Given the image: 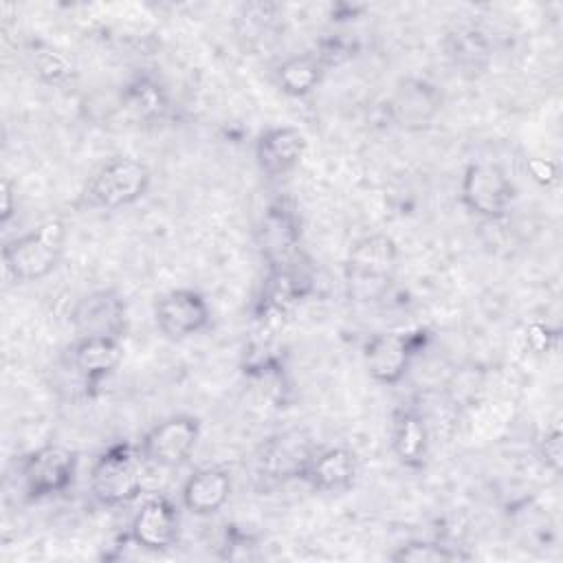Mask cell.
Returning a JSON list of instances; mask_svg holds the SVG:
<instances>
[{"mask_svg":"<svg viewBox=\"0 0 563 563\" xmlns=\"http://www.w3.org/2000/svg\"><path fill=\"white\" fill-rule=\"evenodd\" d=\"M398 255V244L387 233H372L356 240L343 266L350 299L358 303L383 299L396 277Z\"/></svg>","mask_w":563,"mask_h":563,"instance_id":"1","label":"cell"},{"mask_svg":"<svg viewBox=\"0 0 563 563\" xmlns=\"http://www.w3.org/2000/svg\"><path fill=\"white\" fill-rule=\"evenodd\" d=\"M66 238V222L53 218L4 242L2 264L7 277H11L18 284H31L48 277L64 257Z\"/></svg>","mask_w":563,"mask_h":563,"instance_id":"2","label":"cell"},{"mask_svg":"<svg viewBox=\"0 0 563 563\" xmlns=\"http://www.w3.org/2000/svg\"><path fill=\"white\" fill-rule=\"evenodd\" d=\"M145 466L141 451L132 442H114L103 449L88 471L92 497L101 506H125L143 495Z\"/></svg>","mask_w":563,"mask_h":563,"instance_id":"3","label":"cell"},{"mask_svg":"<svg viewBox=\"0 0 563 563\" xmlns=\"http://www.w3.org/2000/svg\"><path fill=\"white\" fill-rule=\"evenodd\" d=\"M152 185L150 167L134 156H112L88 180L84 198L92 209L119 211L139 202Z\"/></svg>","mask_w":563,"mask_h":563,"instance_id":"4","label":"cell"},{"mask_svg":"<svg viewBox=\"0 0 563 563\" xmlns=\"http://www.w3.org/2000/svg\"><path fill=\"white\" fill-rule=\"evenodd\" d=\"M431 332L385 330L372 334L363 345V363L372 380L378 385H398L411 369L413 358L429 345Z\"/></svg>","mask_w":563,"mask_h":563,"instance_id":"5","label":"cell"},{"mask_svg":"<svg viewBox=\"0 0 563 563\" xmlns=\"http://www.w3.org/2000/svg\"><path fill=\"white\" fill-rule=\"evenodd\" d=\"M79 457L64 444H42L18 462L24 497L29 501H42L66 493L77 475Z\"/></svg>","mask_w":563,"mask_h":563,"instance_id":"6","label":"cell"},{"mask_svg":"<svg viewBox=\"0 0 563 563\" xmlns=\"http://www.w3.org/2000/svg\"><path fill=\"white\" fill-rule=\"evenodd\" d=\"M515 200L517 187L499 165L488 161L466 165L460 180V202L468 213L484 220H504Z\"/></svg>","mask_w":563,"mask_h":563,"instance_id":"7","label":"cell"},{"mask_svg":"<svg viewBox=\"0 0 563 563\" xmlns=\"http://www.w3.org/2000/svg\"><path fill=\"white\" fill-rule=\"evenodd\" d=\"M202 435V422L194 413H174L152 424L139 440V451L150 466L178 468L196 451Z\"/></svg>","mask_w":563,"mask_h":563,"instance_id":"8","label":"cell"},{"mask_svg":"<svg viewBox=\"0 0 563 563\" xmlns=\"http://www.w3.org/2000/svg\"><path fill=\"white\" fill-rule=\"evenodd\" d=\"M442 90L424 77H405L385 101L387 119L407 132L427 130L442 112Z\"/></svg>","mask_w":563,"mask_h":563,"instance_id":"9","label":"cell"},{"mask_svg":"<svg viewBox=\"0 0 563 563\" xmlns=\"http://www.w3.org/2000/svg\"><path fill=\"white\" fill-rule=\"evenodd\" d=\"M154 323L169 341H185L211 325V308L202 292L194 288H174L154 303Z\"/></svg>","mask_w":563,"mask_h":563,"instance_id":"10","label":"cell"},{"mask_svg":"<svg viewBox=\"0 0 563 563\" xmlns=\"http://www.w3.org/2000/svg\"><path fill=\"white\" fill-rule=\"evenodd\" d=\"M319 449L303 429H288L271 435L257 451V473L271 482L301 479Z\"/></svg>","mask_w":563,"mask_h":563,"instance_id":"11","label":"cell"},{"mask_svg":"<svg viewBox=\"0 0 563 563\" xmlns=\"http://www.w3.org/2000/svg\"><path fill=\"white\" fill-rule=\"evenodd\" d=\"M70 325L77 336L123 339L128 330V303L114 288L90 290L75 301Z\"/></svg>","mask_w":563,"mask_h":563,"instance_id":"12","label":"cell"},{"mask_svg":"<svg viewBox=\"0 0 563 563\" xmlns=\"http://www.w3.org/2000/svg\"><path fill=\"white\" fill-rule=\"evenodd\" d=\"M128 537L145 552L172 550L180 537V515L176 504L165 495L143 499L130 521Z\"/></svg>","mask_w":563,"mask_h":563,"instance_id":"13","label":"cell"},{"mask_svg":"<svg viewBox=\"0 0 563 563\" xmlns=\"http://www.w3.org/2000/svg\"><path fill=\"white\" fill-rule=\"evenodd\" d=\"M301 220L290 200L279 198L268 205L260 224V246L268 266L288 264L301 257Z\"/></svg>","mask_w":563,"mask_h":563,"instance_id":"14","label":"cell"},{"mask_svg":"<svg viewBox=\"0 0 563 563\" xmlns=\"http://www.w3.org/2000/svg\"><path fill=\"white\" fill-rule=\"evenodd\" d=\"M308 139L299 128L273 125L255 139V163L268 178H282L297 169L306 156Z\"/></svg>","mask_w":563,"mask_h":563,"instance_id":"15","label":"cell"},{"mask_svg":"<svg viewBox=\"0 0 563 563\" xmlns=\"http://www.w3.org/2000/svg\"><path fill=\"white\" fill-rule=\"evenodd\" d=\"M123 339L117 336H77L70 345V367L84 380L86 394H92L123 361Z\"/></svg>","mask_w":563,"mask_h":563,"instance_id":"16","label":"cell"},{"mask_svg":"<svg viewBox=\"0 0 563 563\" xmlns=\"http://www.w3.org/2000/svg\"><path fill=\"white\" fill-rule=\"evenodd\" d=\"M391 453L409 471H422L429 462L431 435L429 424L420 409L411 405L396 407L391 411Z\"/></svg>","mask_w":563,"mask_h":563,"instance_id":"17","label":"cell"},{"mask_svg":"<svg viewBox=\"0 0 563 563\" xmlns=\"http://www.w3.org/2000/svg\"><path fill=\"white\" fill-rule=\"evenodd\" d=\"M358 479V457L347 446L319 449L310 460L301 482L314 493L343 495L354 488Z\"/></svg>","mask_w":563,"mask_h":563,"instance_id":"18","label":"cell"},{"mask_svg":"<svg viewBox=\"0 0 563 563\" xmlns=\"http://www.w3.org/2000/svg\"><path fill=\"white\" fill-rule=\"evenodd\" d=\"M231 490V471H227L224 466H202L185 479L180 501L187 512L196 517H211L227 506Z\"/></svg>","mask_w":563,"mask_h":563,"instance_id":"19","label":"cell"},{"mask_svg":"<svg viewBox=\"0 0 563 563\" xmlns=\"http://www.w3.org/2000/svg\"><path fill=\"white\" fill-rule=\"evenodd\" d=\"M121 103L134 121L147 125L165 121L172 108L167 88L150 73H139L123 86Z\"/></svg>","mask_w":563,"mask_h":563,"instance_id":"20","label":"cell"},{"mask_svg":"<svg viewBox=\"0 0 563 563\" xmlns=\"http://www.w3.org/2000/svg\"><path fill=\"white\" fill-rule=\"evenodd\" d=\"M444 55L464 77H477L490 64V46L486 35L475 26H455L446 33Z\"/></svg>","mask_w":563,"mask_h":563,"instance_id":"21","label":"cell"},{"mask_svg":"<svg viewBox=\"0 0 563 563\" xmlns=\"http://www.w3.org/2000/svg\"><path fill=\"white\" fill-rule=\"evenodd\" d=\"M325 66L319 62V57L310 53H297L286 57L277 68H275V84L277 88L295 99L312 95L323 77H325Z\"/></svg>","mask_w":563,"mask_h":563,"instance_id":"22","label":"cell"},{"mask_svg":"<svg viewBox=\"0 0 563 563\" xmlns=\"http://www.w3.org/2000/svg\"><path fill=\"white\" fill-rule=\"evenodd\" d=\"M29 57H31V66H33L35 75L40 77V81H44L48 86H66L77 75L73 59L48 42L33 40L29 44Z\"/></svg>","mask_w":563,"mask_h":563,"instance_id":"23","label":"cell"},{"mask_svg":"<svg viewBox=\"0 0 563 563\" xmlns=\"http://www.w3.org/2000/svg\"><path fill=\"white\" fill-rule=\"evenodd\" d=\"M466 559H471V554L462 552L460 548H453L440 541H429V539L407 541L389 554V561L394 563H453V561H466Z\"/></svg>","mask_w":563,"mask_h":563,"instance_id":"24","label":"cell"},{"mask_svg":"<svg viewBox=\"0 0 563 563\" xmlns=\"http://www.w3.org/2000/svg\"><path fill=\"white\" fill-rule=\"evenodd\" d=\"M312 53L319 57V62L328 70L332 66H341L343 62H347L354 55V46L347 40H343V37L330 35V37L319 40V44H317V48Z\"/></svg>","mask_w":563,"mask_h":563,"instance_id":"25","label":"cell"},{"mask_svg":"<svg viewBox=\"0 0 563 563\" xmlns=\"http://www.w3.org/2000/svg\"><path fill=\"white\" fill-rule=\"evenodd\" d=\"M539 457L550 468L552 473H561L563 466V440H561V429L556 424L548 427L543 435L539 438Z\"/></svg>","mask_w":563,"mask_h":563,"instance_id":"26","label":"cell"},{"mask_svg":"<svg viewBox=\"0 0 563 563\" xmlns=\"http://www.w3.org/2000/svg\"><path fill=\"white\" fill-rule=\"evenodd\" d=\"M526 167H528L530 178L543 187H550L559 180V163H554L550 158H528Z\"/></svg>","mask_w":563,"mask_h":563,"instance_id":"27","label":"cell"},{"mask_svg":"<svg viewBox=\"0 0 563 563\" xmlns=\"http://www.w3.org/2000/svg\"><path fill=\"white\" fill-rule=\"evenodd\" d=\"M559 334L545 325V323H530L528 332H526V341L534 352H548L552 350V345L556 343Z\"/></svg>","mask_w":563,"mask_h":563,"instance_id":"28","label":"cell"},{"mask_svg":"<svg viewBox=\"0 0 563 563\" xmlns=\"http://www.w3.org/2000/svg\"><path fill=\"white\" fill-rule=\"evenodd\" d=\"M0 196H2V202H0V222L7 224V222L13 218L15 209H18V205H15V194H13V183H11L9 178H2Z\"/></svg>","mask_w":563,"mask_h":563,"instance_id":"29","label":"cell"},{"mask_svg":"<svg viewBox=\"0 0 563 563\" xmlns=\"http://www.w3.org/2000/svg\"><path fill=\"white\" fill-rule=\"evenodd\" d=\"M365 11L363 4H350V2H334L332 4V20L334 22H347V20H354L356 15H361Z\"/></svg>","mask_w":563,"mask_h":563,"instance_id":"30","label":"cell"}]
</instances>
